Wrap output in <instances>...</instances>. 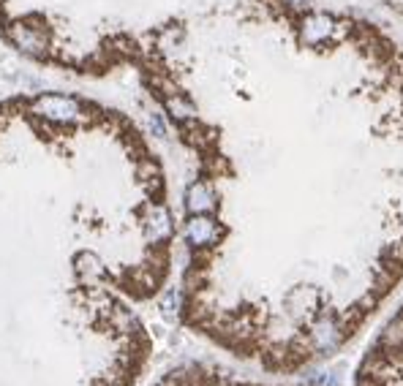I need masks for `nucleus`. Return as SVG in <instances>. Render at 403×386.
<instances>
[{
	"mask_svg": "<svg viewBox=\"0 0 403 386\" xmlns=\"http://www.w3.org/2000/svg\"><path fill=\"white\" fill-rule=\"evenodd\" d=\"M150 128H153L156 136H166V123H163V117L159 114V112L150 114Z\"/></svg>",
	"mask_w": 403,
	"mask_h": 386,
	"instance_id": "obj_9",
	"label": "nucleus"
},
{
	"mask_svg": "<svg viewBox=\"0 0 403 386\" xmlns=\"http://www.w3.org/2000/svg\"><path fill=\"white\" fill-rule=\"evenodd\" d=\"M33 109H36L41 117L52 120V123H71V120L80 117V104H77L74 98H69V95H60V93H47V95H41V98L36 101Z\"/></svg>",
	"mask_w": 403,
	"mask_h": 386,
	"instance_id": "obj_3",
	"label": "nucleus"
},
{
	"mask_svg": "<svg viewBox=\"0 0 403 386\" xmlns=\"http://www.w3.org/2000/svg\"><path fill=\"white\" fill-rule=\"evenodd\" d=\"M172 386H278L267 384V381H253V378H242V376H227V373H216V376H183Z\"/></svg>",
	"mask_w": 403,
	"mask_h": 386,
	"instance_id": "obj_5",
	"label": "nucleus"
},
{
	"mask_svg": "<svg viewBox=\"0 0 403 386\" xmlns=\"http://www.w3.org/2000/svg\"><path fill=\"white\" fill-rule=\"evenodd\" d=\"M145 234L153 239V242H163L172 237V215L169 210L161 204H153L145 215Z\"/></svg>",
	"mask_w": 403,
	"mask_h": 386,
	"instance_id": "obj_6",
	"label": "nucleus"
},
{
	"mask_svg": "<svg viewBox=\"0 0 403 386\" xmlns=\"http://www.w3.org/2000/svg\"><path fill=\"white\" fill-rule=\"evenodd\" d=\"M185 210L191 215H213L218 210V193L210 180H196L185 191Z\"/></svg>",
	"mask_w": 403,
	"mask_h": 386,
	"instance_id": "obj_4",
	"label": "nucleus"
},
{
	"mask_svg": "<svg viewBox=\"0 0 403 386\" xmlns=\"http://www.w3.org/2000/svg\"><path fill=\"white\" fill-rule=\"evenodd\" d=\"M166 112H169L174 120H180V123L194 120V114H196L194 104H191V101H185L183 95H169V98H166Z\"/></svg>",
	"mask_w": 403,
	"mask_h": 386,
	"instance_id": "obj_8",
	"label": "nucleus"
},
{
	"mask_svg": "<svg viewBox=\"0 0 403 386\" xmlns=\"http://www.w3.org/2000/svg\"><path fill=\"white\" fill-rule=\"evenodd\" d=\"M14 41L19 49H25L27 55H41L44 52V41L38 33H33L30 27H14Z\"/></svg>",
	"mask_w": 403,
	"mask_h": 386,
	"instance_id": "obj_7",
	"label": "nucleus"
},
{
	"mask_svg": "<svg viewBox=\"0 0 403 386\" xmlns=\"http://www.w3.org/2000/svg\"><path fill=\"white\" fill-rule=\"evenodd\" d=\"M338 30V19L327 11H308L300 19V44L303 47H322Z\"/></svg>",
	"mask_w": 403,
	"mask_h": 386,
	"instance_id": "obj_1",
	"label": "nucleus"
},
{
	"mask_svg": "<svg viewBox=\"0 0 403 386\" xmlns=\"http://www.w3.org/2000/svg\"><path fill=\"white\" fill-rule=\"evenodd\" d=\"M183 237H185V242L191 248L202 250V248L216 245L224 237V229H221V224L213 215H191L188 224H185V229H183Z\"/></svg>",
	"mask_w": 403,
	"mask_h": 386,
	"instance_id": "obj_2",
	"label": "nucleus"
},
{
	"mask_svg": "<svg viewBox=\"0 0 403 386\" xmlns=\"http://www.w3.org/2000/svg\"><path fill=\"white\" fill-rule=\"evenodd\" d=\"M284 5H289V8H295V11H300V8H306L311 0H281Z\"/></svg>",
	"mask_w": 403,
	"mask_h": 386,
	"instance_id": "obj_10",
	"label": "nucleus"
}]
</instances>
